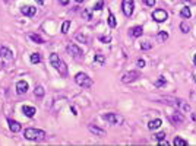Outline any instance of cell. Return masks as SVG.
Here are the masks:
<instances>
[{"mask_svg": "<svg viewBox=\"0 0 196 146\" xmlns=\"http://www.w3.org/2000/svg\"><path fill=\"white\" fill-rule=\"evenodd\" d=\"M24 137L27 140H32V142H40V140L46 139V132L40 130V129H34V127H29L24 130Z\"/></svg>", "mask_w": 196, "mask_h": 146, "instance_id": "cell-1", "label": "cell"}, {"mask_svg": "<svg viewBox=\"0 0 196 146\" xmlns=\"http://www.w3.org/2000/svg\"><path fill=\"white\" fill-rule=\"evenodd\" d=\"M75 82L79 85V86L82 88H89L91 85H92V80H91V78H89L87 73L83 72H79L75 75Z\"/></svg>", "mask_w": 196, "mask_h": 146, "instance_id": "cell-2", "label": "cell"}, {"mask_svg": "<svg viewBox=\"0 0 196 146\" xmlns=\"http://www.w3.org/2000/svg\"><path fill=\"white\" fill-rule=\"evenodd\" d=\"M102 119L105 120L107 123H110L111 126H119L123 123V117L120 114H116V113H107L102 115Z\"/></svg>", "mask_w": 196, "mask_h": 146, "instance_id": "cell-3", "label": "cell"}, {"mask_svg": "<svg viewBox=\"0 0 196 146\" xmlns=\"http://www.w3.org/2000/svg\"><path fill=\"white\" fill-rule=\"evenodd\" d=\"M133 9H135V2L133 0H123L122 2V10L124 16L130 18L133 15Z\"/></svg>", "mask_w": 196, "mask_h": 146, "instance_id": "cell-4", "label": "cell"}, {"mask_svg": "<svg viewBox=\"0 0 196 146\" xmlns=\"http://www.w3.org/2000/svg\"><path fill=\"white\" fill-rule=\"evenodd\" d=\"M168 18V13L164 10V9H157L152 12V19L155 20L157 24H162V22H165Z\"/></svg>", "mask_w": 196, "mask_h": 146, "instance_id": "cell-5", "label": "cell"}, {"mask_svg": "<svg viewBox=\"0 0 196 146\" xmlns=\"http://www.w3.org/2000/svg\"><path fill=\"white\" fill-rule=\"evenodd\" d=\"M141 76V73L138 72V70H132V72H128L124 73L122 76V82L123 83H130V82H135L138 78Z\"/></svg>", "mask_w": 196, "mask_h": 146, "instance_id": "cell-6", "label": "cell"}, {"mask_svg": "<svg viewBox=\"0 0 196 146\" xmlns=\"http://www.w3.org/2000/svg\"><path fill=\"white\" fill-rule=\"evenodd\" d=\"M68 53L70 54V56H73V57H78V59H81L82 54H83V51H82L79 47L76 46V44H72V42H69L68 44Z\"/></svg>", "mask_w": 196, "mask_h": 146, "instance_id": "cell-7", "label": "cell"}, {"mask_svg": "<svg viewBox=\"0 0 196 146\" xmlns=\"http://www.w3.org/2000/svg\"><path fill=\"white\" fill-rule=\"evenodd\" d=\"M28 89H29V85H28L27 80H18V82H16V92L19 93V95L27 93Z\"/></svg>", "mask_w": 196, "mask_h": 146, "instance_id": "cell-8", "label": "cell"}, {"mask_svg": "<svg viewBox=\"0 0 196 146\" xmlns=\"http://www.w3.org/2000/svg\"><path fill=\"white\" fill-rule=\"evenodd\" d=\"M0 57L2 59H7V60H13V53L10 48H7L6 46H2L0 44Z\"/></svg>", "mask_w": 196, "mask_h": 146, "instance_id": "cell-9", "label": "cell"}, {"mask_svg": "<svg viewBox=\"0 0 196 146\" xmlns=\"http://www.w3.org/2000/svg\"><path fill=\"white\" fill-rule=\"evenodd\" d=\"M20 13L28 16V18H32L37 13V7L35 6H22L20 7Z\"/></svg>", "mask_w": 196, "mask_h": 146, "instance_id": "cell-10", "label": "cell"}, {"mask_svg": "<svg viewBox=\"0 0 196 146\" xmlns=\"http://www.w3.org/2000/svg\"><path fill=\"white\" fill-rule=\"evenodd\" d=\"M7 124H9V129H10V132L12 133H18L22 130V126H20L19 121H16V120H12V119H7Z\"/></svg>", "mask_w": 196, "mask_h": 146, "instance_id": "cell-11", "label": "cell"}, {"mask_svg": "<svg viewBox=\"0 0 196 146\" xmlns=\"http://www.w3.org/2000/svg\"><path fill=\"white\" fill-rule=\"evenodd\" d=\"M88 130L92 133V134H95V136H100V137H104V136L107 134L104 129H101V127H97V126H94V124H89Z\"/></svg>", "mask_w": 196, "mask_h": 146, "instance_id": "cell-12", "label": "cell"}, {"mask_svg": "<svg viewBox=\"0 0 196 146\" xmlns=\"http://www.w3.org/2000/svg\"><path fill=\"white\" fill-rule=\"evenodd\" d=\"M22 113H24V115H27L28 119H32L37 113V110L31 105H22Z\"/></svg>", "mask_w": 196, "mask_h": 146, "instance_id": "cell-13", "label": "cell"}, {"mask_svg": "<svg viewBox=\"0 0 196 146\" xmlns=\"http://www.w3.org/2000/svg\"><path fill=\"white\" fill-rule=\"evenodd\" d=\"M50 64H51V67H54V69L59 67V64H60V57H59V54L57 53L50 54Z\"/></svg>", "mask_w": 196, "mask_h": 146, "instance_id": "cell-14", "label": "cell"}, {"mask_svg": "<svg viewBox=\"0 0 196 146\" xmlns=\"http://www.w3.org/2000/svg\"><path fill=\"white\" fill-rule=\"evenodd\" d=\"M130 37H133V38H139V37H142L143 34V28L142 27H135V28H130Z\"/></svg>", "mask_w": 196, "mask_h": 146, "instance_id": "cell-15", "label": "cell"}, {"mask_svg": "<svg viewBox=\"0 0 196 146\" xmlns=\"http://www.w3.org/2000/svg\"><path fill=\"white\" fill-rule=\"evenodd\" d=\"M56 70L60 73L63 78H66V76H68V73H69V70H68V64H66V63H65L63 60H60V64H59V67H57Z\"/></svg>", "mask_w": 196, "mask_h": 146, "instance_id": "cell-16", "label": "cell"}, {"mask_svg": "<svg viewBox=\"0 0 196 146\" xmlns=\"http://www.w3.org/2000/svg\"><path fill=\"white\" fill-rule=\"evenodd\" d=\"M170 120H171L174 124H180V123L184 121V117L182 115V113H173L170 115Z\"/></svg>", "mask_w": 196, "mask_h": 146, "instance_id": "cell-17", "label": "cell"}, {"mask_svg": "<svg viewBox=\"0 0 196 146\" xmlns=\"http://www.w3.org/2000/svg\"><path fill=\"white\" fill-rule=\"evenodd\" d=\"M162 124V121L160 119H155V120H151L148 123V129L149 130H157V129H160Z\"/></svg>", "mask_w": 196, "mask_h": 146, "instance_id": "cell-18", "label": "cell"}, {"mask_svg": "<svg viewBox=\"0 0 196 146\" xmlns=\"http://www.w3.org/2000/svg\"><path fill=\"white\" fill-rule=\"evenodd\" d=\"M180 16L182 18H184V19H189L190 16H192V10H190L189 6H184L180 9Z\"/></svg>", "mask_w": 196, "mask_h": 146, "instance_id": "cell-19", "label": "cell"}, {"mask_svg": "<svg viewBox=\"0 0 196 146\" xmlns=\"http://www.w3.org/2000/svg\"><path fill=\"white\" fill-rule=\"evenodd\" d=\"M177 105H179V108H180L182 111H184V113H187V111H190V107H189V104H187L186 101L179 100V101H177Z\"/></svg>", "mask_w": 196, "mask_h": 146, "instance_id": "cell-20", "label": "cell"}, {"mask_svg": "<svg viewBox=\"0 0 196 146\" xmlns=\"http://www.w3.org/2000/svg\"><path fill=\"white\" fill-rule=\"evenodd\" d=\"M29 60H31L32 64H38L41 60H43V56H41L40 53H32L31 54V57H29Z\"/></svg>", "mask_w": 196, "mask_h": 146, "instance_id": "cell-21", "label": "cell"}, {"mask_svg": "<svg viewBox=\"0 0 196 146\" xmlns=\"http://www.w3.org/2000/svg\"><path fill=\"white\" fill-rule=\"evenodd\" d=\"M107 25H108L110 28H116V27H117V22H116V18H114V15L111 13V12L108 13V18H107Z\"/></svg>", "mask_w": 196, "mask_h": 146, "instance_id": "cell-22", "label": "cell"}, {"mask_svg": "<svg viewBox=\"0 0 196 146\" xmlns=\"http://www.w3.org/2000/svg\"><path fill=\"white\" fill-rule=\"evenodd\" d=\"M34 93H35L37 98H43V97L46 95V91H44V88L41 86V85H37L35 89H34Z\"/></svg>", "mask_w": 196, "mask_h": 146, "instance_id": "cell-23", "label": "cell"}, {"mask_svg": "<svg viewBox=\"0 0 196 146\" xmlns=\"http://www.w3.org/2000/svg\"><path fill=\"white\" fill-rule=\"evenodd\" d=\"M157 40L160 41V42H165V41L168 40V32H165V31H160L158 35H157Z\"/></svg>", "mask_w": 196, "mask_h": 146, "instance_id": "cell-24", "label": "cell"}, {"mask_svg": "<svg viewBox=\"0 0 196 146\" xmlns=\"http://www.w3.org/2000/svg\"><path fill=\"white\" fill-rule=\"evenodd\" d=\"M75 40L79 41V42H83V44H88V42H89V38H88V37H85V35H83V34H81V32L75 35Z\"/></svg>", "mask_w": 196, "mask_h": 146, "instance_id": "cell-25", "label": "cell"}, {"mask_svg": "<svg viewBox=\"0 0 196 146\" xmlns=\"http://www.w3.org/2000/svg\"><path fill=\"white\" fill-rule=\"evenodd\" d=\"M29 40H32L34 42H37V44H44V40L41 38L38 34H29Z\"/></svg>", "mask_w": 196, "mask_h": 146, "instance_id": "cell-26", "label": "cell"}, {"mask_svg": "<svg viewBox=\"0 0 196 146\" xmlns=\"http://www.w3.org/2000/svg\"><path fill=\"white\" fill-rule=\"evenodd\" d=\"M94 61L95 63H98V64H104V63H105V57H104V56H102V54H95L94 56Z\"/></svg>", "mask_w": 196, "mask_h": 146, "instance_id": "cell-27", "label": "cell"}, {"mask_svg": "<svg viewBox=\"0 0 196 146\" xmlns=\"http://www.w3.org/2000/svg\"><path fill=\"white\" fill-rule=\"evenodd\" d=\"M69 28H70V20H65V22L61 24V28H60L61 34H68L69 32Z\"/></svg>", "mask_w": 196, "mask_h": 146, "instance_id": "cell-28", "label": "cell"}, {"mask_svg": "<svg viewBox=\"0 0 196 146\" xmlns=\"http://www.w3.org/2000/svg\"><path fill=\"white\" fill-rule=\"evenodd\" d=\"M173 143H174V146H187L189 145V143L184 139H182V137H174V142H173Z\"/></svg>", "mask_w": 196, "mask_h": 146, "instance_id": "cell-29", "label": "cell"}, {"mask_svg": "<svg viewBox=\"0 0 196 146\" xmlns=\"http://www.w3.org/2000/svg\"><path fill=\"white\" fill-rule=\"evenodd\" d=\"M82 18L87 20H91L92 19V12H91L89 9H83V10H82Z\"/></svg>", "mask_w": 196, "mask_h": 146, "instance_id": "cell-30", "label": "cell"}, {"mask_svg": "<svg viewBox=\"0 0 196 146\" xmlns=\"http://www.w3.org/2000/svg\"><path fill=\"white\" fill-rule=\"evenodd\" d=\"M180 31H182L183 34H187L190 31V27H189V24L186 22V20H183L182 24H180Z\"/></svg>", "mask_w": 196, "mask_h": 146, "instance_id": "cell-31", "label": "cell"}, {"mask_svg": "<svg viewBox=\"0 0 196 146\" xmlns=\"http://www.w3.org/2000/svg\"><path fill=\"white\" fill-rule=\"evenodd\" d=\"M111 40H113V38H111V35H101V37H100V41L104 42V44H110Z\"/></svg>", "mask_w": 196, "mask_h": 146, "instance_id": "cell-32", "label": "cell"}, {"mask_svg": "<svg viewBox=\"0 0 196 146\" xmlns=\"http://www.w3.org/2000/svg\"><path fill=\"white\" fill-rule=\"evenodd\" d=\"M165 82H167V80H165V78H164V76H160V79L155 82V86H157V88L164 86V85H165Z\"/></svg>", "mask_w": 196, "mask_h": 146, "instance_id": "cell-33", "label": "cell"}, {"mask_svg": "<svg viewBox=\"0 0 196 146\" xmlns=\"http://www.w3.org/2000/svg\"><path fill=\"white\" fill-rule=\"evenodd\" d=\"M152 137H154V139H155L157 142H158V140H162L164 137H165V133H164V132H158V133H155V134H154Z\"/></svg>", "mask_w": 196, "mask_h": 146, "instance_id": "cell-34", "label": "cell"}, {"mask_svg": "<svg viewBox=\"0 0 196 146\" xmlns=\"http://www.w3.org/2000/svg\"><path fill=\"white\" fill-rule=\"evenodd\" d=\"M102 7H104V0H98L97 3H95L94 6V10H101Z\"/></svg>", "mask_w": 196, "mask_h": 146, "instance_id": "cell-35", "label": "cell"}, {"mask_svg": "<svg viewBox=\"0 0 196 146\" xmlns=\"http://www.w3.org/2000/svg\"><path fill=\"white\" fill-rule=\"evenodd\" d=\"M142 3L143 5H146V6H154V5H155V0H142Z\"/></svg>", "mask_w": 196, "mask_h": 146, "instance_id": "cell-36", "label": "cell"}, {"mask_svg": "<svg viewBox=\"0 0 196 146\" xmlns=\"http://www.w3.org/2000/svg\"><path fill=\"white\" fill-rule=\"evenodd\" d=\"M141 48H142V50H151L152 46H151L149 42H142V44H141Z\"/></svg>", "mask_w": 196, "mask_h": 146, "instance_id": "cell-37", "label": "cell"}, {"mask_svg": "<svg viewBox=\"0 0 196 146\" xmlns=\"http://www.w3.org/2000/svg\"><path fill=\"white\" fill-rule=\"evenodd\" d=\"M138 67H145V60H142V59L138 60Z\"/></svg>", "mask_w": 196, "mask_h": 146, "instance_id": "cell-38", "label": "cell"}, {"mask_svg": "<svg viewBox=\"0 0 196 146\" xmlns=\"http://www.w3.org/2000/svg\"><path fill=\"white\" fill-rule=\"evenodd\" d=\"M158 143H160V145H162V146H168V142H167V140H158Z\"/></svg>", "mask_w": 196, "mask_h": 146, "instance_id": "cell-39", "label": "cell"}, {"mask_svg": "<svg viewBox=\"0 0 196 146\" xmlns=\"http://www.w3.org/2000/svg\"><path fill=\"white\" fill-rule=\"evenodd\" d=\"M59 3L63 5V6H66V5H69V0H59Z\"/></svg>", "mask_w": 196, "mask_h": 146, "instance_id": "cell-40", "label": "cell"}, {"mask_svg": "<svg viewBox=\"0 0 196 146\" xmlns=\"http://www.w3.org/2000/svg\"><path fill=\"white\" fill-rule=\"evenodd\" d=\"M37 3H40L41 6H43V5H44V0H37Z\"/></svg>", "mask_w": 196, "mask_h": 146, "instance_id": "cell-41", "label": "cell"}, {"mask_svg": "<svg viewBox=\"0 0 196 146\" xmlns=\"http://www.w3.org/2000/svg\"><path fill=\"white\" fill-rule=\"evenodd\" d=\"M193 64H195V66H196V54H195V56H193Z\"/></svg>", "mask_w": 196, "mask_h": 146, "instance_id": "cell-42", "label": "cell"}, {"mask_svg": "<svg viewBox=\"0 0 196 146\" xmlns=\"http://www.w3.org/2000/svg\"><path fill=\"white\" fill-rule=\"evenodd\" d=\"M184 2H187V3H193V0H184Z\"/></svg>", "mask_w": 196, "mask_h": 146, "instance_id": "cell-43", "label": "cell"}, {"mask_svg": "<svg viewBox=\"0 0 196 146\" xmlns=\"http://www.w3.org/2000/svg\"><path fill=\"white\" fill-rule=\"evenodd\" d=\"M75 2H78V3H82V2H83V0H75Z\"/></svg>", "mask_w": 196, "mask_h": 146, "instance_id": "cell-44", "label": "cell"}, {"mask_svg": "<svg viewBox=\"0 0 196 146\" xmlns=\"http://www.w3.org/2000/svg\"><path fill=\"white\" fill-rule=\"evenodd\" d=\"M193 79H195V82H196V75H193Z\"/></svg>", "mask_w": 196, "mask_h": 146, "instance_id": "cell-45", "label": "cell"}]
</instances>
